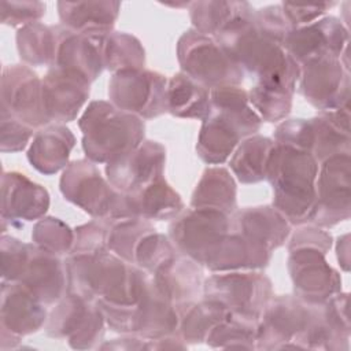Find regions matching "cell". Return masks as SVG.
<instances>
[{"instance_id": "obj_17", "label": "cell", "mask_w": 351, "mask_h": 351, "mask_svg": "<svg viewBox=\"0 0 351 351\" xmlns=\"http://www.w3.org/2000/svg\"><path fill=\"white\" fill-rule=\"evenodd\" d=\"M48 319L45 304L22 282H1V350L14 348L23 336L36 333Z\"/></svg>"}, {"instance_id": "obj_43", "label": "cell", "mask_w": 351, "mask_h": 351, "mask_svg": "<svg viewBox=\"0 0 351 351\" xmlns=\"http://www.w3.org/2000/svg\"><path fill=\"white\" fill-rule=\"evenodd\" d=\"M1 282L19 281L26 266L30 244L11 236H1Z\"/></svg>"}, {"instance_id": "obj_40", "label": "cell", "mask_w": 351, "mask_h": 351, "mask_svg": "<svg viewBox=\"0 0 351 351\" xmlns=\"http://www.w3.org/2000/svg\"><path fill=\"white\" fill-rule=\"evenodd\" d=\"M155 226L143 218H122L110 221L107 247L121 259L133 265V255L138 241Z\"/></svg>"}, {"instance_id": "obj_41", "label": "cell", "mask_w": 351, "mask_h": 351, "mask_svg": "<svg viewBox=\"0 0 351 351\" xmlns=\"http://www.w3.org/2000/svg\"><path fill=\"white\" fill-rule=\"evenodd\" d=\"M33 244L53 255H69L74 244V230L56 217H43L32 232Z\"/></svg>"}, {"instance_id": "obj_10", "label": "cell", "mask_w": 351, "mask_h": 351, "mask_svg": "<svg viewBox=\"0 0 351 351\" xmlns=\"http://www.w3.org/2000/svg\"><path fill=\"white\" fill-rule=\"evenodd\" d=\"M104 325V314L96 302L67 292L48 314L45 330L49 337L66 339L74 350H92L100 347Z\"/></svg>"}, {"instance_id": "obj_7", "label": "cell", "mask_w": 351, "mask_h": 351, "mask_svg": "<svg viewBox=\"0 0 351 351\" xmlns=\"http://www.w3.org/2000/svg\"><path fill=\"white\" fill-rule=\"evenodd\" d=\"M59 186L66 200L96 219L129 218L126 193L117 191L89 159L69 163Z\"/></svg>"}, {"instance_id": "obj_2", "label": "cell", "mask_w": 351, "mask_h": 351, "mask_svg": "<svg viewBox=\"0 0 351 351\" xmlns=\"http://www.w3.org/2000/svg\"><path fill=\"white\" fill-rule=\"evenodd\" d=\"M262 122L241 86L210 89V112L196 144L199 158L208 165L226 162L244 138L259 132Z\"/></svg>"}, {"instance_id": "obj_25", "label": "cell", "mask_w": 351, "mask_h": 351, "mask_svg": "<svg viewBox=\"0 0 351 351\" xmlns=\"http://www.w3.org/2000/svg\"><path fill=\"white\" fill-rule=\"evenodd\" d=\"M75 145V136L64 125L55 123L38 129L27 149V160L40 173L52 176L64 170L70 152Z\"/></svg>"}, {"instance_id": "obj_35", "label": "cell", "mask_w": 351, "mask_h": 351, "mask_svg": "<svg viewBox=\"0 0 351 351\" xmlns=\"http://www.w3.org/2000/svg\"><path fill=\"white\" fill-rule=\"evenodd\" d=\"M167 112L203 121L210 112V89L182 71L176 73L167 81Z\"/></svg>"}, {"instance_id": "obj_46", "label": "cell", "mask_w": 351, "mask_h": 351, "mask_svg": "<svg viewBox=\"0 0 351 351\" xmlns=\"http://www.w3.org/2000/svg\"><path fill=\"white\" fill-rule=\"evenodd\" d=\"M45 14L43 1H1V23L23 27L38 22Z\"/></svg>"}, {"instance_id": "obj_18", "label": "cell", "mask_w": 351, "mask_h": 351, "mask_svg": "<svg viewBox=\"0 0 351 351\" xmlns=\"http://www.w3.org/2000/svg\"><path fill=\"white\" fill-rule=\"evenodd\" d=\"M166 148L152 140L106 165L108 182L122 193H134L165 177Z\"/></svg>"}, {"instance_id": "obj_42", "label": "cell", "mask_w": 351, "mask_h": 351, "mask_svg": "<svg viewBox=\"0 0 351 351\" xmlns=\"http://www.w3.org/2000/svg\"><path fill=\"white\" fill-rule=\"evenodd\" d=\"M178 251L173 245L169 236L159 233L156 229L144 234L138 241L134 255L133 265L152 274L162 263L174 256Z\"/></svg>"}, {"instance_id": "obj_6", "label": "cell", "mask_w": 351, "mask_h": 351, "mask_svg": "<svg viewBox=\"0 0 351 351\" xmlns=\"http://www.w3.org/2000/svg\"><path fill=\"white\" fill-rule=\"evenodd\" d=\"M82 149L93 163H110L144 141L141 118L106 100H93L78 119Z\"/></svg>"}, {"instance_id": "obj_26", "label": "cell", "mask_w": 351, "mask_h": 351, "mask_svg": "<svg viewBox=\"0 0 351 351\" xmlns=\"http://www.w3.org/2000/svg\"><path fill=\"white\" fill-rule=\"evenodd\" d=\"M60 25L77 34L106 36L118 18L119 1H58Z\"/></svg>"}, {"instance_id": "obj_23", "label": "cell", "mask_w": 351, "mask_h": 351, "mask_svg": "<svg viewBox=\"0 0 351 351\" xmlns=\"http://www.w3.org/2000/svg\"><path fill=\"white\" fill-rule=\"evenodd\" d=\"M18 282L27 287L45 306L58 303L67 293L66 262L30 244L29 258Z\"/></svg>"}, {"instance_id": "obj_4", "label": "cell", "mask_w": 351, "mask_h": 351, "mask_svg": "<svg viewBox=\"0 0 351 351\" xmlns=\"http://www.w3.org/2000/svg\"><path fill=\"white\" fill-rule=\"evenodd\" d=\"M319 163L303 149L274 145L266 171L273 188V207L291 225L310 223L315 207V180Z\"/></svg>"}, {"instance_id": "obj_33", "label": "cell", "mask_w": 351, "mask_h": 351, "mask_svg": "<svg viewBox=\"0 0 351 351\" xmlns=\"http://www.w3.org/2000/svg\"><path fill=\"white\" fill-rule=\"evenodd\" d=\"M189 16L193 29L215 37L233 23L250 18L254 7L247 1H191Z\"/></svg>"}, {"instance_id": "obj_8", "label": "cell", "mask_w": 351, "mask_h": 351, "mask_svg": "<svg viewBox=\"0 0 351 351\" xmlns=\"http://www.w3.org/2000/svg\"><path fill=\"white\" fill-rule=\"evenodd\" d=\"M181 71L208 89L240 86L244 73L223 47L211 36L189 29L177 41Z\"/></svg>"}, {"instance_id": "obj_19", "label": "cell", "mask_w": 351, "mask_h": 351, "mask_svg": "<svg viewBox=\"0 0 351 351\" xmlns=\"http://www.w3.org/2000/svg\"><path fill=\"white\" fill-rule=\"evenodd\" d=\"M348 45V27L341 19L325 15L321 19L292 29L282 48L298 63L321 56L340 58Z\"/></svg>"}, {"instance_id": "obj_39", "label": "cell", "mask_w": 351, "mask_h": 351, "mask_svg": "<svg viewBox=\"0 0 351 351\" xmlns=\"http://www.w3.org/2000/svg\"><path fill=\"white\" fill-rule=\"evenodd\" d=\"M258 324L228 314L208 333L206 343L211 348H256Z\"/></svg>"}, {"instance_id": "obj_16", "label": "cell", "mask_w": 351, "mask_h": 351, "mask_svg": "<svg viewBox=\"0 0 351 351\" xmlns=\"http://www.w3.org/2000/svg\"><path fill=\"white\" fill-rule=\"evenodd\" d=\"M0 99V112L14 117L34 130L51 123L44 107L43 80L27 64L3 67Z\"/></svg>"}, {"instance_id": "obj_24", "label": "cell", "mask_w": 351, "mask_h": 351, "mask_svg": "<svg viewBox=\"0 0 351 351\" xmlns=\"http://www.w3.org/2000/svg\"><path fill=\"white\" fill-rule=\"evenodd\" d=\"M151 277L156 288L174 304L196 300L203 293V266L180 252L162 263Z\"/></svg>"}, {"instance_id": "obj_5", "label": "cell", "mask_w": 351, "mask_h": 351, "mask_svg": "<svg viewBox=\"0 0 351 351\" xmlns=\"http://www.w3.org/2000/svg\"><path fill=\"white\" fill-rule=\"evenodd\" d=\"M332 236L315 225L298 229L288 243V271L293 295L308 304H321L341 291V277L325 259Z\"/></svg>"}, {"instance_id": "obj_14", "label": "cell", "mask_w": 351, "mask_h": 351, "mask_svg": "<svg viewBox=\"0 0 351 351\" xmlns=\"http://www.w3.org/2000/svg\"><path fill=\"white\" fill-rule=\"evenodd\" d=\"M310 310L311 304L296 295L273 296L258 322L256 350L299 348Z\"/></svg>"}, {"instance_id": "obj_44", "label": "cell", "mask_w": 351, "mask_h": 351, "mask_svg": "<svg viewBox=\"0 0 351 351\" xmlns=\"http://www.w3.org/2000/svg\"><path fill=\"white\" fill-rule=\"evenodd\" d=\"M251 22L262 34L276 41L281 47L287 36L293 29L291 22L284 14L281 4L267 5L259 10H254Z\"/></svg>"}, {"instance_id": "obj_47", "label": "cell", "mask_w": 351, "mask_h": 351, "mask_svg": "<svg viewBox=\"0 0 351 351\" xmlns=\"http://www.w3.org/2000/svg\"><path fill=\"white\" fill-rule=\"evenodd\" d=\"M34 129L26 123L15 119L14 117L0 112V143L1 152H19L26 148Z\"/></svg>"}, {"instance_id": "obj_29", "label": "cell", "mask_w": 351, "mask_h": 351, "mask_svg": "<svg viewBox=\"0 0 351 351\" xmlns=\"http://www.w3.org/2000/svg\"><path fill=\"white\" fill-rule=\"evenodd\" d=\"M271 254L244 236L229 230L204 266L213 273L261 270L269 265Z\"/></svg>"}, {"instance_id": "obj_27", "label": "cell", "mask_w": 351, "mask_h": 351, "mask_svg": "<svg viewBox=\"0 0 351 351\" xmlns=\"http://www.w3.org/2000/svg\"><path fill=\"white\" fill-rule=\"evenodd\" d=\"M311 155L318 163L340 154H350V106L335 110L318 111L310 118Z\"/></svg>"}, {"instance_id": "obj_34", "label": "cell", "mask_w": 351, "mask_h": 351, "mask_svg": "<svg viewBox=\"0 0 351 351\" xmlns=\"http://www.w3.org/2000/svg\"><path fill=\"white\" fill-rule=\"evenodd\" d=\"M178 311V328L176 335L185 344L206 343L211 329L228 317V311L217 302L202 299L176 304Z\"/></svg>"}, {"instance_id": "obj_20", "label": "cell", "mask_w": 351, "mask_h": 351, "mask_svg": "<svg viewBox=\"0 0 351 351\" xmlns=\"http://www.w3.org/2000/svg\"><path fill=\"white\" fill-rule=\"evenodd\" d=\"M90 82L75 73L49 67L43 78V99L51 122L74 121L89 97Z\"/></svg>"}, {"instance_id": "obj_28", "label": "cell", "mask_w": 351, "mask_h": 351, "mask_svg": "<svg viewBox=\"0 0 351 351\" xmlns=\"http://www.w3.org/2000/svg\"><path fill=\"white\" fill-rule=\"evenodd\" d=\"M103 44L104 36L69 32L60 44L55 66L75 73L92 84L104 70Z\"/></svg>"}, {"instance_id": "obj_1", "label": "cell", "mask_w": 351, "mask_h": 351, "mask_svg": "<svg viewBox=\"0 0 351 351\" xmlns=\"http://www.w3.org/2000/svg\"><path fill=\"white\" fill-rule=\"evenodd\" d=\"M66 269L67 292L115 306L136 304L151 278L149 273L121 259L110 250L69 254Z\"/></svg>"}, {"instance_id": "obj_13", "label": "cell", "mask_w": 351, "mask_h": 351, "mask_svg": "<svg viewBox=\"0 0 351 351\" xmlns=\"http://www.w3.org/2000/svg\"><path fill=\"white\" fill-rule=\"evenodd\" d=\"M351 214V158L340 154L319 163L315 180V207L310 223L332 228Z\"/></svg>"}, {"instance_id": "obj_21", "label": "cell", "mask_w": 351, "mask_h": 351, "mask_svg": "<svg viewBox=\"0 0 351 351\" xmlns=\"http://www.w3.org/2000/svg\"><path fill=\"white\" fill-rule=\"evenodd\" d=\"M49 208V193L19 171H3L1 219L16 225L22 221L41 219Z\"/></svg>"}, {"instance_id": "obj_31", "label": "cell", "mask_w": 351, "mask_h": 351, "mask_svg": "<svg viewBox=\"0 0 351 351\" xmlns=\"http://www.w3.org/2000/svg\"><path fill=\"white\" fill-rule=\"evenodd\" d=\"M129 218L148 221L174 219L182 210L181 196L167 184L165 177L134 193H126Z\"/></svg>"}, {"instance_id": "obj_15", "label": "cell", "mask_w": 351, "mask_h": 351, "mask_svg": "<svg viewBox=\"0 0 351 351\" xmlns=\"http://www.w3.org/2000/svg\"><path fill=\"white\" fill-rule=\"evenodd\" d=\"M299 67V92L313 107L326 111L350 106V71L340 58H314Z\"/></svg>"}, {"instance_id": "obj_38", "label": "cell", "mask_w": 351, "mask_h": 351, "mask_svg": "<svg viewBox=\"0 0 351 351\" xmlns=\"http://www.w3.org/2000/svg\"><path fill=\"white\" fill-rule=\"evenodd\" d=\"M247 92L251 107L265 122H280L291 112L295 89L276 84H255Z\"/></svg>"}, {"instance_id": "obj_22", "label": "cell", "mask_w": 351, "mask_h": 351, "mask_svg": "<svg viewBox=\"0 0 351 351\" xmlns=\"http://www.w3.org/2000/svg\"><path fill=\"white\" fill-rule=\"evenodd\" d=\"M291 223L273 206L244 207L230 214V230L273 252L291 234Z\"/></svg>"}, {"instance_id": "obj_48", "label": "cell", "mask_w": 351, "mask_h": 351, "mask_svg": "<svg viewBox=\"0 0 351 351\" xmlns=\"http://www.w3.org/2000/svg\"><path fill=\"white\" fill-rule=\"evenodd\" d=\"M335 5L336 3L333 1L318 3V4H295V3H285V1L281 3L282 11L293 29L321 19Z\"/></svg>"}, {"instance_id": "obj_30", "label": "cell", "mask_w": 351, "mask_h": 351, "mask_svg": "<svg viewBox=\"0 0 351 351\" xmlns=\"http://www.w3.org/2000/svg\"><path fill=\"white\" fill-rule=\"evenodd\" d=\"M63 25H44L41 22L19 27L16 48L27 66H49L56 63L62 41L69 34Z\"/></svg>"}, {"instance_id": "obj_32", "label": "cell", "mask_w": 351, "mask_h": 351, "mask_svg": "<svg viewBox=\"0 0 351 351\" xmlns=\"http://www.w3.org/2000/svg\"><path fill=\"white\" fill-rule=\"evenodd\" d=\"M237 188L230 171L221 166H213L203 171L192 197L191 207L211 208L228 215L237 207Z\"/></svg>"}, {"instance_id": "obj_12", "label": "cell", "mask_w": 351, "mask_h": 351, "mask_svg": "<svg viewBox=\"0 0 351 351\" xmlns=\"http://www.w3.org/2000/svg\"><path fill=\"white\" fill-rule=\"evenodd\" d=\"M167 78L152 70H121L108 81V97L119 110L151 119L167 112Z\"/></svg>"}, {"instance_id": "obj_45", "label": "cell", "mask_w": 351, "mask_h": 351, "mask_svg": "<svg viewBox=\"0 0 351 351\" xmlns=\"http://www.w3.org/2000/svg\"><path fill=\"white\" fill-rule=\"evenodd\" d=\"M110 219H95L74 229V244L70 254H95L107 247Z\"/></svg>"}, {"instance_id": "obj_9", "label": "cell", "mask_w": 351, "mask_h": 351, "mask_svg": "<svg viewBox=\"0 0 351 351\" xmlns=\"http://www.w3.org/2000/svg\"><path fill=\"white\" fill-rule=\"evenodd\" d=\"M273 296L271 280L258 270L213 273L203 282L204 299L219 303L233 317L256 324Z\"/></svg>"}, {"instance_id": "obj_36", "label": "cell", "mask_w": 351, "mask_h": 351, "mask_svg": "<svg viewBox=\"0 0 351 351\" xmlns=\"http://www.w3.org/2000/svg\"><path fill=\"white\" fill-rule=\"evenodd\" d=\"M276 143L273 138L254 134L244 138L229 159V166L241 184H256L266 180V171L271 151Z\"/></svg>"}, {"instance_id": "obj_11", "label": "cell", "mask_w": 351, "mask_h": 351, "mask_svg": "<svg viewBox=\"0 0 351 351\" xmlns=\"http://www.w3.org/2000/svg\"><path fill=\"white\" fill-rule=\"evenodd\" d=\"M230 230V215L211 208H184L169 225L176 250L204 266Z\"/></svg>"}, {"instance_id": "obj_37", "label": "cell", "mask_w": 351, "mask_h": 351, "mask_svg": "<svg viewBox=\"0 0 351 351\" xmlns=\"http://www.w3.org/2000/svg\"><path fill=\"white\" fill-rule=\"evenodd\" d=\"M103 58L104 69L112 73L145 69V51L141 43L125 32H111L104 36Z\"/></svg>"}, {"instance_id": "obj_49", "label": "cell", "mask_w": 351, "mask_h": 351, "mask_svg": "<svg viewBox=\"0 0 351 351\" xmlns=\"http://www.w3.org/2000/svg\"><path fill=\"white\" fill-rule=\"evenodd\" d=\"M337 261L344 271H348L350 267V240L348 234H343L337 239Z\"/></svg>"}, {"instance_id": "obj_3", "label": "cell", "mask_w": 351, "mask_h": 351, "mask_svg": "<svg viewBox=\"0 0 351 351\" xmlns=\"http://www.w3.org/2000/svg\"><path fill=\"white\" fill-rule=\"evenodd\" d=\"M251 16L233 23L214 38L239 64L244 75H251L256 84H276L296 90L299 64L280 44L262 34L252 25Z\"/></svg>"}]
</instances>
